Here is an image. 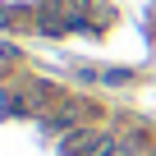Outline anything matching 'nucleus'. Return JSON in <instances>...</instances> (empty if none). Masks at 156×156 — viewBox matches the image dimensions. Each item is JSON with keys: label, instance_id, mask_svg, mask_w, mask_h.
Listing matches in <instances>:
<instances>
[{"label": "nucleus", "instance_id": "nucleus-1", "mask_svg": "<svg viewBox=\"0 0 156 156\" xmlns=\"http://www.w3.org/2000/svg\"><path fill=\"white\" fill-rule=\"evenodd\" d=\"M87 156H133V147L124 138H115V133H97V142H92Z\"/></svg>", "mask_w": 156, "mask_h": 156}]
</instances>
